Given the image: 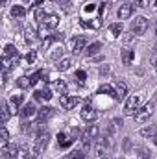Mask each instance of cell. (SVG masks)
<instances>
[{
  "label": "cell",
  "instance_id": "obj_37",
  "mask_svg": "<svg viewBox=\"0 0 157 159\" xmlns=\"http://www.w3.org/2000/svg\"><path fill=\"white\" fill-rule=\"evenodd\" d=\"M41 76H43V70H37V72H34V74L30 76V83H32V87H34V85H35V83L39 81Z\"/></svg>",
  "mask_w": 157,
  "mask_h": 159
},
{
  "label": "cell",
  "instance_id": "obj_15",
  "mask_svg": "<svg viewBox=\"0 0 157 159\" xmlns=\"http://www.w3.org/2000/svg\"><path fill=\"white\" fill-rule=\"evenodd\" d=\"M107 148H109V139H100L98 144H96V156L98 157L107 156Z\"/></svg>",
  "mask_w": 157,
  "mask_h": 159
},
{
  "label": "cell",
  "instance_id": "obj_24",
  "mask_svg": "<svg viewBox=\"0 0 157 159\" xmlns=\"http://www.w3.org/2000/svg\"><path fill=\"white\" fill-rule=\"evenodd\" d=\"M61 56H63V46H61V44H56V46L52 48V52H50V57H52L54 61H61Z\"/></svg>",
  "mask_w": 157,
  "mask_h": 159
},
{
  "label": "cell",
  "instance_id": "obj_45",
  "mask_svg": "<svg viewBox=\"0 0 157 159\" xmlns=\"http://www.w3.org/2000/svg\"><path fill=\"white\" fill-rule=\"evenodd\" d=\"M52 39H54V41H61V39H63V34H61V32H59V34H54V37H52Z\"/></svg>",
  "mask_w": 157,
  "mask_h": 159
},
{
  "label": "cell",
  "instance_id": "obj_41",
  "mask_svg": "<svg viewBox=\"0 0 157 159\" xmlns=\"http://www.w3.org/2000/svg\"><path fill=\"white\" fill-rule=\"evenodd\" d=\"M122 41H124V44L128 46V44H133V43H135V37H133V34H131V35H124Z\"/></svg>",
  "mask_w": 157,
  "mask_h": 159
},
{
  "label": "cell",
  "instance_id": "obj_18",
  "mask_svg": "<svg viewBox=\"0 0 157 159\" xmlns=\"http://www.w3.org/2000/svg\"><path fill=\"white\" fill-rule=\"evenodd\" d=\"M34 94H35V98H37V100H41V102H48V100L52 98V93H50V89H48V87L37 89Z\"/></svg>",
  "mask_w": 157,
  "mask_h": 159
},
{
  "label": "cell",
  "instance_id": "obj_25",
  "mask_svg": "<svg viewBox=\"0 0 157 159\" xmlns=\"http://www.w3.org/2000/svg\"><path fill=\"white\" fill-rule=\"evenodd\" d=\"M0 113H2V124H6V122L9 120V115H11V111H9V104H7V102H2Z\"/></svg>",
  "mask_w": 157,
  "mask_h": 159
},
{
  "label": "cell",
  "instance_id": "obj_32",
  "mask_svg": "<svg viewBox=\"0 0 157 159\" xmlns=\"http://www.w3.org/2000/svg\"><path fill=\"white\" fill-rule=\"evenodd\" d=\"M122 30H124V28H122V24H120V22H115V24H111V26H109V32H111L115 37L122 35Z\"/></svg>",
  "mask_w": 157,
  "mask_h": 159
},
{
  "label": "cell",
  "instance_id": "obj_14",
  "mask_svg": "<svg viewBox=\"0 0 157 159\" xmlns=\"http://www.w3.org/2000/svg\"><path fill=\"white\" fill-rule=\"evenodd\" d=\"M52 117H54V107H50V106H43L39 111H37V119L39 120H44L46 122V120L52 119Z\"/></svg>",
  "mask_w": 157,
  "mask_h": 159
},
{
  "label": "cell",
  "instance_id": "obj_4",
  "mask_svg": "<svg viewBox=\"0 0 157 159\" xmlns=\"http://www.w3.org/2000/svg\"><path fill=\"white\" fill-rule=\"evenodd\" d=\"M152 113H154V100L148 102L146 106H142V107L135 113V120H137L139 124H144V122H148V119L152 117Z\"/></svg>",
  "mask_w": 157,
  "mask_h": 159
},
{
  "label": "cell",
  "instance_id": "obj_10",
  "mask_svg": "<svg viewBox=\"0 0 157 159\" xmlns=\"http://www.w3.org/2000/svg\"><path fill=\"white\" fill-rule=\"evenodd\" d=\"M98 135H100V128H98L96 124H89V126L85 128V131L81 133L79 139H91V141H92V139H96Z\"/></svg>",
  "mask_w": 157,
  "mask_h": 159
},
{
  "label": "cell",
  "instance_id": "obj_26",
  "mask_svg": "<svg viewBox=\"0 0 157 159\" xmlns=\"http://www.w3.org/2000/svg\"><path fill=\"white\" fill-rule=\"evenodd\" d=\"M35 35H37V34H35V30H34V28H30V26H28V28L24 30V41H26L28 44H32V43L35 41Z\"/></svg>",
  "mask_w": 157,
  "mask_h": 159
},
{
  "label": "cell",
  "instance_id": "obj_16",
  "mask_svg": "<svg viewBox=\"0 0 157 159\" xmlns=\"http://www.w3.org/2000/svg\"><path fill=\"white\" fill-rule=\"evenodd\" d=\"M72 143H74V137H67V133H57V146L69 148L72 146Z\"/></svg>",
  "mask_w": 157,
  "mask_h": 159
},
{
  "label": "cell",
  "instance_id": "obj_42",
  "mask_svg": "<svg viewBox=\"0 0 157 159\" xmlns=\"http://www.w3.org/2000/svg\"><path fill=\"white\" fill-rule=\"evenodd\" d=\"M76 78H78L79 81H83V80L87 78V74H85V70H78V72H76Z\"/></svg>",
  "mask_w": 157,
  "mask_h": 159
},
{
  "label": "cell",
  "instance_id": "obj_50",
  "mask_svg": "<svg viewBox=\"0 0 157 159\" xmlns=\"http://www.w3.org/2000/svg\"><path fill=\"white\" fill-rule=\"evenodd\" d=\"M141 159H150V157H141Z\"/></svg>",
  "mask_w": 157,
  "mask_h": 159
},
{
  "label": "cell",
  "instance_id": "obj_39",
  "mask_svg": "<svg viewBox=\"0 0 157 159\" xmlns=\"http://www.w3.org/2000/svg\"><path fill=\"white\" fill-rule=\"evenodd\" d=\"M35 57H37V54H35L34 50H32V52H28V54H26V63H34V61H35Z\"/></svg>",
  "mask_w": 157,
  "mask_h": 159
},
{
  "label": "cell",
  "instance_id": "obj_22",
  "mask_svg": "<svg viewBox=\"0 0 157 159\" xmlns=\"http://www.w3.org/2000/svg\"><path fill=\"white\" fill-rule=\"evenodd\" d=\"M70 65H72V59L70 57H63L61 61H57V70L59 72H67L70 69Z\"/></svg>",
  "mask_w": 157,
  "mask_h": 159
},
{
  "label": "cell",
  "instance_id": "obj_7",
  "mask_svg": "<svg viewBox=\"0 0 157 159\" xmlns=\"http://www.w3.org/2000/svg\"><path fill=\"white\" fill-rule=\"evenodd\" d=\"M0 154H2V159H15V157H17V154H19V146H15V144L7 143V144H4V146H2Z\"/></svg>",
  "mask_w": 157,
  "mask_h": 159
},
{
  "label": "cell",
  "instance_id": "obj_33",
  "mask_svg": "<svg viewBox=\"0 0 157 159\" xmlns=\"http://www.w3.org/2000/svg\"><path fill=\"white\" fill-rule=\"evenodd\" d=\"M15 159H30V150H28V146H26V144L19 148V154H17V157H15Z\"/></svg>",
  "mask_w": 157,
  "mask_h": 159
},
{
  "label": "cell",
  "instance_id": "obj_3",
  "mask_svg": "<svg viewBox=\"0 0 157 159\" xmlns=\"http://www.w3.org/2000/svg\"><path fill=\"white\" fill-rule=\"evenodd\" d=\"M148 30V19L146 17H135L131 22V34L135 35H144V32Z\"/></svg>",
  "mask_w": 157,
  "mask_h": 159
},
{
  "label": "cell",
  "instance_id": "obj_31",
  "mask_svg": "<svg viewBox=\"0 0 157 159\" xmlns=\"http://www.w3.org/2000/svg\"><path fill=\"white\" fill-rule=\"evenodd\" d=\"M37 35H39L41 39H44V41L50 39V30H48V28H46L43 22H41V26H39V32H37Z\"/></svg>",
  "mask_w": 157,
  "mask_h": 159
},
{
  "label": "cell",
  "instance_id": "obj_13",
  "mask_svg": "<svg viewBox=\"0 0 157 159\" xmlns=\"http://www.w3.org/2000/svg\"><path fill=\"white\" fill-rule=\"evenodd\" d=\"M141 135L144 137V139H157V126L155 124H148V126H144L142 129H141Z\"/></svg>",
  "mask_w": 157,
  "mask_h": 159
},
{
  "label": "cell",
  "instance_id": "obj_44",
  "mask_svg": "<svg viewBox=\"0 0 157 159\" xmlns=\"http://www.w3.org/2000/svg\"><path fill=\"white\" fill-rule=\"evenodd\" d=\"M43 2H44V0H35V2H34V4H32L30 7H35V9H37V7H39V6L43 4Z\"/></svg>",
  "mask_w": 157,
  "mask_h": 159
},
{
  "label": "cell",
  "instance_id": "obj_36",
  "mask_svg": "<svg viewBox=\"0 0 157 159\" xmlns=\"http://www.w3.org/2000/svg\"><path fill=\"white\" fill-rule=\"evenodd\" d=\"M44 19H46V11H44L43 7H37V9H35V20L43 22Z\"/></svg>",
  "mask_w": 157,
  "mask_h": 159
},
{
  "label": "cell",
  "instance_id": "obj_46",
  "mask_svg": "<svg viewBox=\"0 0 157 159\" xmlns=\"http://www.w3.org/2000/svg\"><path fill=\"white\" fill-rule=\"evenodd\" d=\"M94 7H96L94 4H87V6H85V11H94Z\"/></svg>",
  "mask_w": 157,
  "mask_h": 159
},
{
  "label": "cell",
  "instance_id": "obj_52",
  "mask_svg": "<svg viewBox=\"0 0 157 159\" xmlns=\"http://www.w3.org/2000/svg\"><path fill=\"white\" fill-rule=\"evenodd\" d=\"M155 46H157V43H155Z\"/></svg>",
  "mask_w": 157,
  "mask_h": 159
},
{
  "label": "cell",
  "instance_id": "obj_49",
  "mask_svg": "<svg viewBox=\"0 0 157 159\" xmlns=\"http://www.w3.org/2000/svg\"><path fill=\"white\" fill-rule=\"evenodd\" d=\"M2 4H4V6H6V4H7V0H2Z\"/></svg>",
  "mask_w": 157,
  "mask_h": 159
},
{
  "label": "cell",
  "instance_id": "obj_5",
  "mask_svg": "<svg viewBox=\"0 0 157 159\" xmlns=\"http://www.w3.org/2000/svg\"><path fill=\"white\" fill-rule=\"evenodd\" d=\"M78 104H79L78 96H70V94H61L59 96V106L63 109H74Z\"/></svg>",
  "mask_w": 157,
  "mask_h": 159
},
{
  "label": "cell",
  "instance_id": "obj_27",
  "mask_svg": "<svg viewBox=\"0 0 157 159\" xmlns=\"http://www.w3.org/2000/svg\"><path fill=\"white\" fill-rule=\"evenodd\" d=\"M11 15L17 17V19H22V17L26 15V9H24L22 6H13V7H11Z\"/></svg>",
  "mask_w": 157,
  "mask_h": 159
},
{
  "label": "cell",
  "instance_id": "obj_51",
  "mask_svg": "<svg viewBox=\"0 0 157 159\" xmlns=\"http://www.w3.org/2000/svg\"><path fill=\"white\" fill-rule=\"evenodd\" d=\"M155 34H157V26H155Z\"/></svg>",
  "mask_w": 157,
  "mask_h": 159
},
{
  "label": "cell",
  "instance_id": "obj_38",
  "mask_svg": "<svg viewBox=\"0 0 157 159\" xmlns=\"http://www.w3.org/2000/svg\"><path fill=\"white\" fill-rule=\"evenodd\" d=\"M70 159H87V156H85L83 150H76V152L70 154Z\"/></svg>",
  "mask_w": 157,
  "mask_h": 159
},
{
  "label": "cell",
  "instance_id": "obj_19",
  "mask_svg": "<svg viewBox=\"0 0 157 159\" xmlns=\"http://www.w3.org/2000/svg\"><path fill=\"white\" fill-rule=\"evenodd\" d=\"M43 24H44L48 30H54V28H57V24H59V17H57V15H46V19L43 20Z\"/></svg>",
  "mask_w": 157,
  "mask_h": 159
},
{
  "label": "cell",
  "instance_id": "obj_6",
  "mask_svg": "<svg viewBox=\"0 0 157 159\" xmlns=\"http://www.w3.org/2000/svg\"><path fill=\"white\" fill-rule=\"evenodd\" d=\"M96 117H98V111H96L91 104H85L83 109H81V119L85 120V122H94Z\"/></svg>",
  "mask_w": 157,
  "mask_h": 159
},
{
  "label": "cell",
  "instance_id": "obj_11",
  "mask_svg": "<svg viewBox=\"0 0 157 159\" xmlns=\"http://www.w3.org/2000/svg\"><path fill=\"white\" fill-rule=\"evenodd\" d=\"M37 111H39V109H35V106L28 102V104H24V106H22V109H20L19 113H20L22 120H28V119H32L34 115H37Z\"/></svg>",
  "mask_w": 157,
  "mask_h": 159
},
{
  "label": "cell",
  "instance_id": "obj_35",
  "mask_svg": "<svg viewBox=\"0 0 157 159\" xmlns=\"http://www.w3.org/2000/svg\"><path fill=\"white\" fill-rule=\"evenodd\" d=\"M0 141H2V144H7L9 143V133H7L6 126H2V129H0Z\"/></svg>",
  "mask_w": 157,
  "mask_h": 159
},
{
  "label": "cell",
  "instance_id": "obj_40",
  "mask_svg": "<svg viewBox=\"0 0 157 159\" xmlns=\"http://www.w3.org/2000/svg\"><path fill=\"white\" fill-rule=\"evenodd\" d=\"M137 7H148L150 6V0H133Z\"/></svg>",
  "mask_w": 157,
  "mask_h": 159
},
{
  "label": "cell",
  "instance_id": "obj_2",
  "mask_svg": "<svg viewBox=\"0 0 157 159\" xmlns=\"http://www.w3.org/2000/svg\"><path fill=\"white\" fill-rule=\"evenodd\" d=\"M141 109V94H131L126 98L124 104V115L126 117H135V113Z\"/></svg>",
  "mask_w": 157,
  "mask_h": 159
},
{
  "label": "cell",
  "instance_id": "obj_9",
  "mask_svg": "<svg viewBox=\"0 0 157 159\" xmlns=\"http://www.w3.org/2000/svg\"><path fill=\"white\" fill-rule=\"evenodd\" d=\"M85 44H87V39H85L83 35H76V37L70 39V48H72L74 54L83 52V50H85Z\"/></svg>",
  "mask_w": 157,
  "mask_h": 159
},
{
  "label": "cell",
  "instance_id": "obj_28",
  "mask_svg": "<svg viewBox=\"0 0 157 159\" xmlns=\"http://www.w3.org/2000/svg\"><path fill=\"white\" fill-rule=\"evenodd\" d=\"M100 50H102V43H98V41H96V43L89 44V48H87V54H89V56H94V54H98Z\"/></svg>",
  "mask_w": 157,
  "mask_h": 159
},
{
  "label": "cell",
  "instance_id": "obj_34",
  "mask_svg": "<svg viewBox=\"0 0 157 159\" xmlns=\"http://www.w3.org/2000/svg\"><path fill=\"white\" fill-rule=\"evenodd\" d=\"M17 85H19L20 89H28V87H32L30 78H26V76H20V78H17Z\"/></svg>",
  "mask_w": 157,
  "mask_h": 159
},
{
  "label": "cell",
  "instance_id": "obj_23",
  "mask_svg": "<svg viewBox=\"0 0 157 159\" xmlns=\"http://www.w3.org/2000/svg\"><path fill=\"white\" fill-rule=\"evenodd\" d=\"M22 102H24V94H11V98H9V106L13 109H19V106Z\"/></svg>",
  "mask_w": 157,
  "mask_h": 159
},
{
  "label": "cell",
  "instance_id": "obj_12",
  "mask_svg": "<svg viewBox=\"0 0 157 159\" xmlns=\"http://www.w3.org/2000/svg\"><path fill=\"white\" fill-rule=\"evenodd\" d=\"M118 19L120 20H126V19H129L131 15H133V6L131 4H122L120 7H118Z\"/></svg>",
  "mask_w": 157,
  "mask_h": 159
},
{
  "label": "cell",
  "instance_id": "obj_47",
  "mask_svg": "<svg viewBox=\"0 0 157 159\" xmlns=\"http://www.w3.org/2000/svg\"><path fill=\"white\" fill-rule=\"evenodd\" d=\"M57 2H59L61 6H69V2H70V0H57Z\"/></svg>",
  "mask_w": 157,
  "mask_h": 159
},
{
  "label": "cell",
  "instance_id": "obj_1",
  "mask_svg": "<svg viewBox=\"0 0 157 159\" xmlns=\"http://www.w3.org/2000/svg\"><path fill=\"white\" fill-rule=\"evenodd\" d=\"M48 143H50V133H48V131H41V133H37V135H35V141H34L32 156L39 157L41 154L44 152V148L48 146Z\"/></svg>",
  "mask_w": 157,
  "mask_h": 159
},
{
  "label": "cell",
  "instance_id": "obj_17",
  "mask_svg": "<svg viewBox=\"0 0 157 159\" xmlns=\"http://www.w3.org/2000/svg\"><path fill=\"white\" fill-rule=\"evenodd\" d=\"M133 59H135V52H133V48H124L122 50V63L124 65H131L133 63Z\"/></svg>",
  "mask_w": 157,
  "mask_h": 159
},
{
  "label": "cell",
  "instance_id": "obj_29",
  "mask_svg": "<svg viewBox=\"0 0 157 159\" xmlns=\"http://www.w3.org/2000/svg\"><path fill=\"white\" fill-rule=\"evenodd\" d=\"M54 89H56L59 94H65V91H67V83H65L63 80H56V81H54Z\"/></svg>",
  "mask_w": 157,
  "mask_h": 159
},
{
  "label": "cell",
  "instance_id": "obj_20",
  "mask_svg": "<svg viewBox=\"0 0 157 159\" xmlns=\"http://www.w3.org/2000/svg\"><path fill=\"white\" fill-rule=\"evenodd\" d=\"M2 56H6V57H11V59H17V57H19V52H17L15 44H6V48H4V54H2Z\"/></svg>",
  "mask_w": 157,
  "mask_h": 159
},
{
  "label": "cell",
  "instance_id": "obj_48",
  "mask_svg": "<svg viewBox=\"0 0 157 159\" xmlns=\"http://www.w3.org/2000/svg\"><path fill=\"white\" fill-rule=\"evenodd\" d=\"M152 7H154V9H157V0L154 2V6H152Z\"/></svg>",
  "mask_w": 157,
  "mask_h": 159
},
{
  "label": "cell",
  "instance_id": "obj_21",
  "mask_svg": "<svg viewBox=\"0 0 157 159\" xmlns=\"http://www.w3.org/2000/svg\"><path fill=\"white\" fill-rule=\"evenodd\" d=\"M20 131H22L24 135L35 133V122H28V120H24V122L20 124Z\"/></svg>",
  "mask_w": 157,
  "mask_h": 159
},
{
  "label": "cell",
  "instance_id": "obj_8",
  "mask_svg": "<svg viewBox=\"0 0 157 159\" xmlns=\"http://www.w3.org/2000/svg\"><path fill=\"white\" fill-rule=\"evenodd\" d=\"M113 98H115L117 102H124V100L128 98V85H126L124 81H118L117 85H115V94H113Z\"/></svg>",
  "mask_w": 157,
  "mask_h": 159
},
{
  "label": "cell",
  "instance_id": "obj_30",
  "mask_svg": "<svg viewBox=\"0 0 157 159\" xmlns=\"http://www.w3.org/2000/svg\"><path fill=\"white\" fill-rule=\"evenodd\" d=\"M98 94H115V89L111 87V85H107V83H104V85H100L98 87Z\"/></svg>",
  "mask_w": 157,
  "mask_h": 159
},
{
  "label": "cell",
  "instance_id": "obj_43",
  "mask_svg": "<svg viewBox=\"0 0 157 159\" xmlns=\"http://www.w3.org/2000/svg\"><path fill=\"white\" fill-rule=\"evenodd\" d=\"M150 63H152V67H154V69H157V52L154 54V56H152V59H150Z\"/></svg>",
  "mask_w": 157,
  "mask_h": 159
}]
</instances>
